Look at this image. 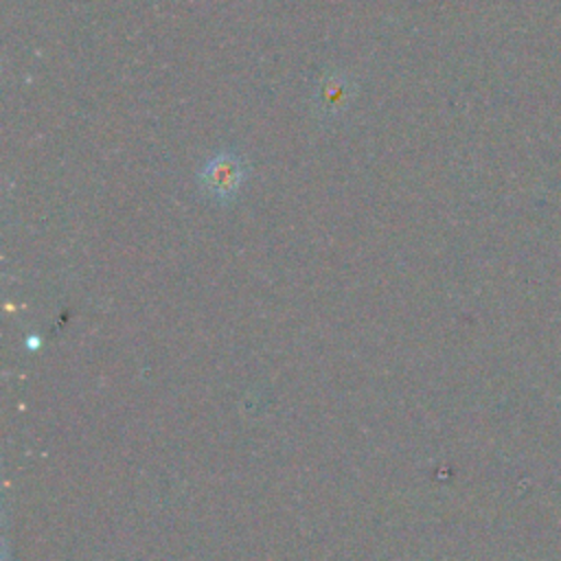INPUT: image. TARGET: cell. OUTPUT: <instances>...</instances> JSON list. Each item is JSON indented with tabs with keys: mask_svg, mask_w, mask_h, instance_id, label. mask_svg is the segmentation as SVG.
<instances>
[{
	"mask_svg": "<svg viewBox=\"0 0 561 561\" xmlns=\"http://www.w3.org/2000/svg\"><path fill=\"white\" fill-rule=\"evenodd\" d=\"M348 101H351V83L340 77L324 79L316 92L318 110L327 116H333L340 110H344Z\"/></svg>",
	"mask_w": 561,
	"mask_h": 561,
	"instance_id": "2",
	"label": "cell"
},
{
	"mask_svg": "<svg viewBox=\"0 0 561 561\" xmlns=\"http://www.w3.org/2000/svg\"><path fill=\"white\" fill-rule=\"evenodd\" d=\"M245 175H248L245 162L237 153L219 151L202 169L199 186L204 188V193L208 197L226 202V199H232L241 191Z\"/></svg>",
	"mask_w": 561,
	"mask_h": 561,
	"instance_id": "1",
	"label": "cell"
}]
</instances>
